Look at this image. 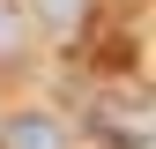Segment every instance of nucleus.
<instances>
[{
  "instance_id": "f257e3e1",
  "label": "nucleus",
  "mask_w": 156,
  "mask_h": 149,
  "mask_svg": "<svg viewBox=\"0 0 156 149\" xmlns=\"http://www.w3.org/2000/svg\"><path fill=\"white\" fill-rule=\"evenodd\" d=\"M0 149H67V127L52 112H8L0 119Z\"/></svg>"
},
{
  "instance_id": "f03ea898",
  "label": "nucleus",
  "mask_w": 156,
  "mask_h": 149,
  "mask_svg": "<svg viewBox=\"0 0 156 149\" xmlns=\"http://www.w3.org/2000/svg\"><path fill=\"white\" fill-rule=\"evenodd\" d=\"M30 15H37V30H52V37H74L89 23V0H30Z\"/></svg>"
},
{
  "instance_id": "7ed1b4c3",
  "label": "nucleus",
  "mask_w": 156,
  "mask_h": 149,
  "mask_svg": "<svg viewBox=\"0 0 156 149\" xmlns=\"http://www.w3.org/2000/svg\"><path fill=\"white\" fill-rule=\"evenodd\" d=\"M23 45V0H0V60Z\"/></svg>"
}]
</instances>
